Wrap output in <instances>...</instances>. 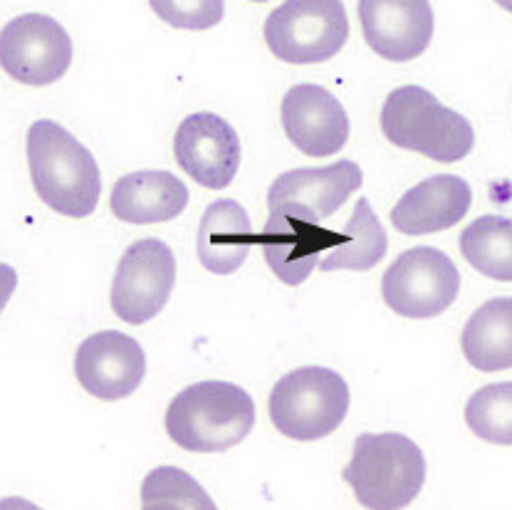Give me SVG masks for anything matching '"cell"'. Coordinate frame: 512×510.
Here are the masks:
<instances>
[{"label": "cell", "mask_w": 512, "mask_h": 510, "mask_svg": "<svg viewBox=\"0 0 512 510\" xmlns=\"http://www.w3.org/2000/svg\"><path fill=\"white\" fill-rule=\"evenodd\" d=\"M28 166L35 194L67 218L92 216L102 196L94 156L77 137L52 119H38L28 132Z\"/></svg>", "instance_id": "cell-1"}, {"label": "cell", "mask_w": 512, "mask_h": 510, "mask_svg": "<svg viewBox=\"0 0 512 510\" xmlns=\"http://www.w3.org/2000/svg\"><path fill=\"white\" fill-rule=\"evenodd\" d=\"M255 426V402L243 387L208 379L186 387L166 409V434L193 454H218L238 446Z\"/></svg>", "instance_id": "cell-2"}, {"label": "cell", "mask_w": 512, "mask_h": 510, "mask_svg": "<svg viewBox=\"0 0 512 510\" xmlns=\"http://www.w3.org/2000/svg\"><path fill=\"white\" fill-rule=\"evenodd\" d=\"M342 478L367 510H404L426 483V459L404 434H362Z\"/></svg>", "instance_id": "cell-3"}, {"label": "cell", "mask_w": 512, "mask_h": 510, "mask_svg": "<svg viewBox=\"0 0 512 510\" xmlns=\"http://www.w3.org/2000/svg\"><path fill=\"white\" fill-rule=\"evenodd\" d=\"M381 132L394 147L419 152L441 164H456L475 147L473 124L463 114L443 107L438 97L419 85H404L386 97Z\"/></svg>", "instance_id": "cell-4"}, {"label": "cell", "mask_w": 512, "mask_h": 510, "mask_svg": "<svg viewBox=\"0 0 512 510\" xmlns=\"http://www.w3.org/2000/svg\"><path fill=\"white\" fill-rule=\"evenodd\" d=\"M270 419L282 436L320 441L342 426L349 411V387L327 367H300L280 377L270 392Z\"/></svg>", "instance_id": "cell-5"}, {"label": "cell", "mask_w": 512, "mask_h": 510, "mask_svg": "<svg viewBox=\"0 0 512 510\" xmlns=\"http://www.w3.org/2000/svg\"><path fill=\"white\" fill-rule=\"evenodd\" d=\"M263 35L282 62L320 65L347 45V8L342 0H285L268 15Z\"/></svg>", "instance_id": "cell-6"}, {"label": "cell", "mask_w": 512, "mask_h": 510, "mask_svg": "<svg viewBox=\"0 0 512 510\" xmlns=\"http://www.w3.org/2000/svg\"><path fill=\"white\" fill-rule=\"evenodd\" d=\"M461 273L446 253L431 246L404 251L381 278L384 303L409 320L443 315L458 298Z\"/></svg>", "instance_id": "cell-7"}, {"label": "cell", "mask_w": 512, "mask_h": 510, "mask_svg": "<svg viewBox=\"0 0 512 510\" xmlns=\"http://www.w3.org/2000/svg\"><path fill=\"white\" fill-rule=\"evenodd\" d=\"M342 243V233L329 231L317 216L297 204L270 208L263 233L258 236L260 251L280 283L302 285L320 263V255Z\"/></svg>", "instance_id": "cell-8"}, {"label": "cell", "mask_w": 512, "mask_h": 510, "mask_svg": "<svg viewBox=\"0 0 512 510\" xmlns=\"http://www.w3.org/2000/svg\"><path fill=\"white\" fill-rule=\"evenodd\" d=\"M72 65V38L55 18L25 13L0 30V67L30 87L62 80Z\"/></svg>", "instance_id": "cell-9"}, {"label": "cell", "mask_w": 512, "mask_h": 510, "mask_svg": "<svg viewBox=\"0 0 512 510\" xmlns=\"http://www.w3.org/2000/svg\"><path fill=\"white\" fill-rule=\"evenodd\" d=\"M176 285L174 251L159 238L132 243L122 255L112 283V310L127 325L154 320Z\"/></svg>", "instance_id": "cell-10"}, {"label": "cell", "mask_w": 512, "mask_h": 510, "mask_svg": "<svg viewBox=\"0 0 512 510\" xmlns=\"http://www.w3.org/2000/svg\"><path fill=\"white\" fill-rule=\"evenodd\" d=\"M176 164L203 189L221 191L233 184L240 169V137L213 112L188 114L174 137Z\"/></svg>", "instance_id": "cell-11"}, {"label": "cell", "mask_w": 512, "mask_h": 510, "mask_svg": "<svg viewBox=\"0 0 512 510\" xmlns=\"http://www.w3.org/2000/svg\"><path fill=\"white\" fill-rule=\"evenodd\" d=\"M75 374L87 394L102 402H119L144 382L146 355L134 337L104 330L87 337L75 355Z\"/></svg>", "instance_id": "cell-12"}, {"label": "cell", "mask_w": 512, "mask_h": 510, "mask_svg": "<svg viewBox=\"0 0 512 510\" xmlns=\"http://www.w3.org/2000/svg\"><path fill=\"white\" fill-rule=\"evenodd\" d=\"M359 23L367 45L389 62H411L433 40V8L428 0H359Z\"/></svg>", "instance_id": "cell-13"}, {"label": "cell", "mask_w": 512, "mask_h": 510, "mask_svg": "<svg viewBox=\"0 0 512 510\" xmlns=\"http://www.w3.org/2000/svg\"><path fill=\"white\" fill-rule=\"evenodd\" d=\"M282 129L305 156H334L349 139L347 109L325 87L295 85L282 97Z\"/></svg>", "instance_id": "cell-14"}, {"label": "cell", "mask_w": 512, "mask_h": 510, "mask_svg": "<svg viewBox=\"0 0 512 510\" xmlns=\"http://www.w3.org/2000/svg\"><path fill=\"white\" fill-rule=\"evenodd\" d=\"M473 189L466 179L453 174L431 176L406 191L391 208V226L404 236H428L446 231L468 216Z\"/></svg>", "instance_id": "cell-15"}, {"label": "cell", "mask_w": 512, "mask_h": 510, "mask_svg": "<svg viewBox=\"0 0 512 510\" xmlns=\"http://www.w3.org/2000/svg\"><path fill=\"white\" fill-rule=\"evenodd\" d=\"M364 174L357 161L339 159L325 169H295L278 176L268 191V206L297 204L327 221L347 204L349 196L362 186Z\"/></svg>", "instance_id": "cell-16"}, {"label": "cell", "mask_w": 512, "mask_h": 510, "mask_svg": "<svg viewBox=\"0 0 512 510\" xmlns=\"http://www.w3.org/2000/svg\"><path fill=\"white\" fill-rule=\"evenodd\" d=\"M112 213L124 223L149 226L179 218L188 206V189L169 171H134L114 184Z\"/></svg>", "instance_id": "cell-17"}, {"label": "cell", "mask_w": 512, "mask_h": 510, "mask_svg": "<svg viewBox=\"0 0 512 510\" xmlns=\"http://www.w3.org/2000/svg\"><path fill=\"white\" fill-rule=\"evenodd\" d=\"M258 243L248 211L233 199H218L203 211L198 226V260L216 275H231Z\"/></svg>", "instance_id": "cell-18"}, {"label": "cell", "mask_w": 512, "mask_h": 510, "mask_svg": "<svg viewBox=\"0 0 512 510\" xmlns=\"http://www.w3.org/2000/svg\"><path fill=\"white\" fill-rule=\"evenodd\" d=\"M463 355L480 372L512 367V298H493L470 315L461 337Z\"/></svg>", "instance_id": "cell-19"}, {"label": "cell", "mask_w": 512, "mask_h": 510, "mask_svg": "<svg viewBox=\"0 0 512 510\" xmlns=\"http://www.w3.org/2000/svg\"><path fill=\"white\" fill-rule=\"evenodd\" d=\"M386 251H389V236L384 226L372 211V204L367 199H359L342 231V243L327 251L325 260H320V270L322 273H329V270L364 273L379 265Z\"/></svg>", "instance_id": "cell-20"}, {"label": "cell", "mask_w": 512, "mask_h": 510, "mask_svg": "<svg viewBox=\"0 0 512 510\" xmlns=\"http://www.w3.org/2000/svg\"><path fill=\"white\" fill-rule=\"evenodd\" d=\"M461 253L485 278L512 280V221L508 216H480L461 233Z\"/></svg>", "instance_id": "cell-21"}, {"label": "cell", "mask_w": 512, "mask_h": 510, "mask_svg": "<svg viewBox=\"0 0 512 510\" xmlns=\"http://www.w3.org/2000/svg\"><path fill=\"white\" fill-rule=\"evenodd\" d=\"M141 510H218L191 473L159 466L141 483Z\"/></svg>", "instance_id": "cell-22"}, {"label": "cell", "mask_w": 512, "mask_h": 510, "mask_svg": "<svg viewBox=\"0 0 512 510\" xmlns=\"http://www.w3.org/2000/svg\"><path fill=\"white\" fill-rule=\"evenodd\" d=\"M466 424L475 436L498 446L512 444V384H490L468 399Z\"/></svg>", "instance_id": "cell-23"}, {"label": "cell", "mask_w": 512, "mask_h": 510, "mask_svg": "<svg viewBox=\"0 0 512 510\" xmlns=\"http://www.w3.org/2000/svg\"><path fill=\"white\" fill-rule=\"evenodd\" d=\"M164 23L179 30H211L226 15V0H149Z\"/></svg>", "instance_id": "cell-24"}, {"label": "cell", "mask_w": 512, "mask_h": 510, "mask_svg": "<svg viewBox=\"0 0 512 510\" xmlns=\"http://www.w3.org/2000/svg\"><path fill=\"white\" fill-rule=\"evenodd\" d=\"M15 288H18V273H15L13 265L0 263V315H3L5 305L13 298Z\"/></svg>", "instance_id": "cell-25"}, {"label": "cell", "mask_w": 512, "mask_h": 510, "mask_svg": "<svg viewBox=\"0 0 512 510\" xmlns=\"http://www.w3.org/2000/svg\"><path fill=\"white\" fill-rule=\"evenodd\" d=\"M0 510H43L40 506H35L33 501L28 498H20V496H10L0 501Z\"/></svg>", "instance_id": "cell-26"}, {"label": "cell", "mask_w": 512, "mask_h": 510, "mask_svg": "<svg viewBox=\"0 0 512 510\" xmlns=\"http://www.w3.org/2000/svg\"><path fill=\"white\" fill-rule=\"evenodd\" d=\"M498 3H500V5H503V8H505V10H510V5H512V3H510V0H498Z\"/></svg>", "instance_id": "cell-27"}, {"label": "cell", "mask_w": 512, "mask_h": 510, "mask_svg": "<svg viewBox=\"0 0 512 510\" xmlns=\"http://www.w3.org/2000/svg\"><path fill=\"white\" fill-rule=\"evenodd\" d=\"M253 3H265V0H253Z\"/></svg>", "instance_id": "cell-28"}]
</instances>
